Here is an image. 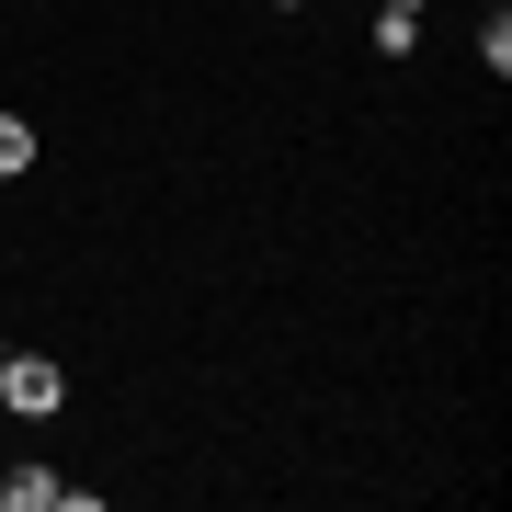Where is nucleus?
<instances>
[{"instance_id":"obj_1","label":"nucleus","mask_w":512,"mask_h":512,"mask_svg":"<svg viewBox=\"0 0 512 512\" xmlns=\"http://www.w3.org/2000/svg\"><path fill=\"white\" fill-rule=\"evenodd\" d=\"M57 399H69V376H57L46 353H0V410H23V421H46Z\"/></svg>"},{"instance_id":"obj_2","label":"nucleus","mask_w":512,"mask_h":512,"mask_svg":"<svg viewBox=\"0 0 512 512\" xmlns=\"http://www.w3.org/2000/svg\"><path fill=\"white\" fill-rule=\"evenodd\" d=\"M69 501V478H46V467H12L0 478V512H57Z\"/></svg>"},{"instance_id":"obj_3","label":"nucleus","mask_w":512,"mask_h":512,"mask_svg":"<svg viewBox=\"0 0 512 512\" xmlns=\"http://www.w3.org/2000/svg\"><path fill=\"white\" fill-rule=\"evenodd\" d=\"M0 171H35V126L23 114H0Z\"/></svg>"},{"instance_id":"obj_4","label":"nucleus","mask_w":512,"mask_h":512,"mask_svg":"<svg viewBox=\"0 0 512 512\" xmlns=\"http://www.w3.org/2000/svg\"><path fill=\"white\" fill-rule=\"evenodd\" d=\"M387 12H421V0H387Z\"/></svg>"}]
</instances>
